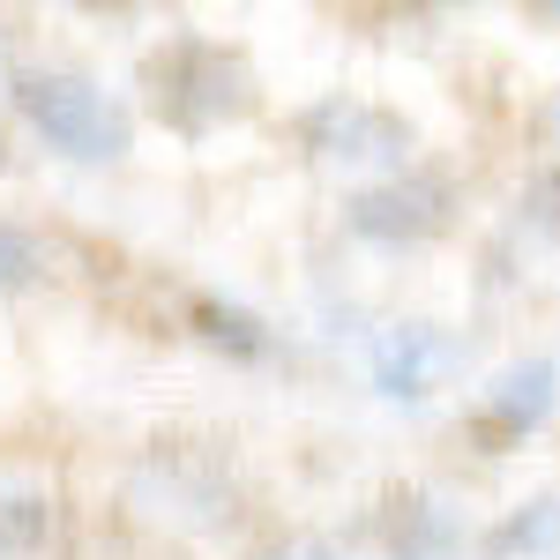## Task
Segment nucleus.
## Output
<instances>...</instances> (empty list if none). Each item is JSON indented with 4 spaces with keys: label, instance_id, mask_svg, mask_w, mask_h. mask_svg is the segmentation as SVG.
Here are the masks:
<instances>
[{
    "label": "nucleus",
    "instance_id": "9d476101",
    "mask_svg": "<svg viewBox=\"0 0 560 560\" xmlns=\"http://www.w3.org/2000/svg\"><path fill=\"white\" fill-rule=\"evenodd\" d=\"M486 560H560V493H538L478 538Z\"/></svg>",
    "mask_w": 560,
    "mask_h": 560
},
{
    "label": "nucleus",
    "instance_id": "423d86ee",
    "mask_svg": "<svg viewBox=\"0 0 560 560\" xmlns=\"http://www.w3.org/2000/svg\"><path fill=\"white\" fill-rule=\"evenodd\" d=\"M456 366H464V345L441 322H388L366 337V382L388 404H427Z\"/></svg>",
    "mask_w": 560,
    "mask_h": 560
},
{
    "label": "nucleus",
    "instance_id": "39448f33",
    "mask_svg": "<svg viewBox=\"0 0 560 560\" xmlns=\"http://www.w3.org/2000/svg\"><path fill=\"white\" fill-rule=\"evenodd\" d=\"M553 411H560V359L530 351V359H509V366L471 396L464 433H471L478 456H509V448H523Z\"/></svg>",
    "mask_w": 560,
    "mask_h": 560
},
{
    "label": "nucleus",
    "instance_id": "1a4fd4ad",
    "mask_svg": "<svg viewBox=\"0 0 560 560\" xmlns=\"http://www.w3.org/2000/svg\"><path fill=\"white\" fill-rule=\"evenodd\" d=\"M60 538V501L31 478L0 471V560H38Z\"/></svg>",
    "mask_w": 560,
    "mask_h": 560
},
{
    "label": "nucleus",
    "instance_id": "f03ea898",
    "mask_svg": "<svg viewBox=\"0 0 560 560\" xmlns=\"http://www.w3.org/2000/svg\"><path fill=\"white\" fill-rule=\"evenodd\" d=\"M8 113L68 165H120L135 150V105L75 60H8Z\"/></svg>",
    "mask_w": 560,
    "mask_h": 560
},
{
    "label": "nucleus",
    "instance_id": "4468645a",
    "mask_svg": "<svg viewBox=\"0 0 560 560\" xmlns=\"http://www.w3.org/2000/svg\"><path fill=\"white\" fill-rule=\"evenodd\" d=\"M546 135H553V142H560V97H553V105H546Z\"/></svg>",
    "mask_w": 560,
    "mask_h": 560
},
{
    "label": "nucleus",
    "instance_id": "2eb2a0df",
    "mask_svg": "<svg viewBox=\"0 0 560 560\" xmlns=\"http://www.w3.org/2000/svg\"><path fill=\"white\" fill-rule=\"evenodd\" d=\"M0 173H15V150H8V135H0Z\"/></svg>",
    "mask_w": 560,
    "mask_h": 560
},
{
    "label": "nucleus",
    "instance_id": "7ed1b4c3",
    "mask_svg": "<svg viewBox=\"0 0 560 560\" xmlns=\"http://www.w3.org/2000/svg\"><path fill=\"white\" fill-rule=\"evenodd\" d=\"M456 217H464V179L448 173V165H433V158H419V165H404V173H388V179H359L345 195V210H337V224L359 247L419 255V247L456 232Z\"/></svg>",
    "mask_w": 560,
    "mask_h": 560
},
{
    "label": "nucleus",
    "instance_id": "0eeeda50",
    "mask_svg": "<svg viewBox=\"0 0 560 560\" xmlns=\"http://www.w3.org/2000/svg\"><path fill=\"white\" fill-rule=\"evenodd\" d=\"M366 538H374L382 560H456L471 546L464 516L441 493H427V486H396L382 509L366 516Z\"/></svg>",
    "mask_w": 560,
    "mask_h": 560
},
{
    "label": "nucleus",
    "instance_id": "ddd939ff",
    "mask_svg": "<svg viewBox=\"0 0 560 560\" xmlns=\"http://www.w3.org/2000/svg\"><path fill=\"white\" fill-rule=\"evenodd\" d=\"M261 560H345L329 538H284V546H269Z\"/></svg>",
    "mask_w": 560,
    "mask_h": 560
},
{
    "label": "nucleus",
    "instance_id": "9b49d317",
    "mask_svg": "<svg viewBox=\"0 0 560 560\" xmlns=\"http://www.w3.org/2000/svg\"><path fill=\"white\" fill-rule=\"evenodd\" d=\"M45 269H52L45 240L31 224H8V217H0V292H38Z\"/></svg>",
    "mask_w": 560,
    "mask_h": 560
},
{
    "label": "nucleus",
    "instance_id": "6e6552de",
    "mask_svg": "<svg viewBox=\"0 0 560 560\" xmlns=\"http://www.w3.org/2000/svg\"><path fill=\"white\" fill-rule=\"evenodd\" d=\"M187 337L217 359H232V366H284L292 359L284 329H269L255 306L224 300V292H187Z\"/></svg>",
    "mask_w": 560,
    "mask_h": 560
},
{
    "label": "nucleus",
    "instance_id": "20e7f679",
    "mask_svg": "<svg viewBox=\"0 0 560 560\" xmlns=\"http://www.w3.org/2000/svg\"><path fill=\"white\" fill-rule=\"evenodd\" d=\"M306 165H322V173H366V179H388L404 173V165H419V128L396 113V105H374V97H314L300 120Z\"/></svg>",
    "mask_w": 560,
    "mask_h": 560
},
{
    "label": "nucleus",
    "instance_id": "f257e3e1",
    "mask_svg": "<svg viewBox=\"0 0 560 560\" xmlns=\"http://www.w3.org/2000/svg\"><path fill=\"white\" fill-rule=\"evenodd\" d=\"M142 113L179 142H210L224 128H247L261 113V68L247 45L210 38V31H173L135 60Z\"/></svg>",
    "mask_w": 560,
    "mask_h": 560
},
{
    "label": "nucleus",
    "instance_id": "f8f14e48",
    "mask_svg": "<svg viewBox=\"0 0 560 560\" xmlns=\"http://www.w3.org/2000/svg\"><path fill=\"white\" fill-rule=\"evenodd\" d=\"M516 232H530V240L560 247V158L523 179V195H516Z\"/></svg>",
    "mask_w": 560,
    "mask_h": 560
}]
</instances>
